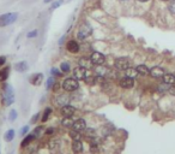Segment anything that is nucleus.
Masks as SVG:
<instances>
[{
  "label": "nucleus",
  "mask_w": 175,
  "mask_h": 154,
  "mask_svg": "<svg viewBox=\"0 0 175 154\" xmlns=\"http://www.w3.org/2000/svg\"><path fill=\"white\" fill-rule=\"evenodd\" d=\"M34 139H35V136H34V134L33 135H28V136H25V139L22 141V147H26L29 143L33 141Z\"/></svg>",
  "instance_id": "22"
},
{
  "label": "nucleus",
  "mask_w": 175,
  "mask_h": 154,
  "mask_svg": "<svg viewBox=\"0 0 175 154\" xmlns=\"http://www.w3.org/2000/svg\"><path fill=\"white\" fill-rule=\"evenodd\" d=\"M168 9H169V11L172 12L173 15H175V0H174V1H170V2H169Z\"/></svg>",
  "instance_id": "30"
},
{
  "label": "nucleus",
  "mask_w": 175,
  "mask_h": 154,
  "mask_svg": "<svg viewBox=\"0 0 175 154\" xmlns=\"http://www.w3.org/2000/svg\"><path fill=\"white\" fill-rule=\"evenodd\" d=\"M168 92H169V93H170L172 95H174V96H175V87H170Z\"/></svg>",
  "instance_id": "36"
},
{
  "label": "nucleus",
  "mask_w": 175,
  "mask_h": 154,
  "mask_svg": "<svg viewBox=\"0 0 175 154\" xmlns=\"http://www.w3.org/2000/svg\"><path fill=\"white\" fill-rule=\"evenodd\" d=\"M6 62V58L5 57H0V65H4Z\"/></svg>",
  "instance_id": "35"
},
{
  "label": "nucleus",
  "mask_w": 175,
  "mask_h": 154,
  "mask_svg": "<svg viewBox=\"0 0 175 154\" xmlns=\"http://www.w3.org/2000/svg\"><path fill=\"white\" fill-rule=\"evenodd\" d=\"M28 130H29V125H26V126H24L22 130H21V134L22 135H25L26 132H28Z\"/></svg>",
  "instance_id": "34"
},
{
  "label": "nucleus",
  "mask_w": 175,
  "mask_h": 154,
  "mask_svg": "<svg viewBox=\"0 0 175 154\" xmlns=\"http://www.w3.org/2000/svg\"><path fill=\"white\" fill-rule=\"evenodd\" d=\"M121 1H127V0H121Z\"/></svg>",
  "instance_id": "41"
},
{
  "label": "nucleus",
  "mask_w": 175,
  "mask_h": 154,
  "mask_svg": "<svg viewBox=\"0 0 175 154\" xmlns=\"http://www.w3.org/2000/svg\"><path fill=\"white\" fill-rule=\"evenodd\" d=\"M115 67L118 70H120V71H125L128 67H131V62H130L128 58H124V57L122 58H118L115 60Z\"/></svg>",
  "instance_id": "5"
},
{
  "label": "nucleus",
  "mask_w": 175,
  "mask_h": 154,
  "mask_svg": "<svg viewBox=\"0 0 175 154\" xmlns=\"http://www.w3.org/2000/svg\"><path fill=\"white\" fill-rule=\"evenodd\" d=\"M78 64L79 66H82V67H85L88 70H90L91 67H92V62H91V59L90 58H85V57H82L80 59H79V62H78Z\"/></svg>",
  "instance_id": "12"
},
{
  "label": "nucleus",
  "mask_w": 175,
  "mask_h": 154,
  "mask_svg": "<svg viewBox=\"0 0 175 154\" xmlns=\"http://www.w3.org/2000/svg\"><path fill=\"white\" fill-rule=\"evenodd\" d=\"M121 88L124 89H131L133 86H134V78H131V77L126 76V77H122L119 82Z\"/></svg>",
  "instance_id": "8"
},
{
  "label": "nucleus",
  "mask_w": 175,
  "mask_h": 154,
  "mask_svg": "<svg viewBox=\"0 0 175 154\" xmlns=\"http://www.w3.org/2000/svg\"><path fill=\"white\" fill-rule=\"evenodd\" d=\"M10 72V67H4L2 70H0V81H5L9 77Z\"/></svg>",
  "instance_id": "20"
},
{
  "label": "nucleus",
  "mask_w": 175,
  "mask_h": 154,
  "mask_svg": "<svg viewBox=\"0 0 175 154\" xmlns=\"http://www.w3.org/2000/svg\"><path fill=\"white\" fill-rule=\"evenodd\" d=\"M51 1H52V0H44V2H46V4H48V2H51Z\"/></svg>",
  "instance_id": "39"
},
{
  "label": "nucleus",
  "mask_w": 175,
  "mask_h": 154,
  "mask_svg": "<svg viewBox=\"0 0 175 154\" xmlns=\"http://www.w3.org/2000/svg\"><path fill=\"white\" fill-rule=\"evenodd\" d=\"M18 18V13L14 12H9V13H4L0 16V27H6L10 25L12 23H14Z\"/></svg>",
  "instance_id": "1"
},
{
  "label": "nucleus",
  "mask_w": 175,
  "mask_h": 154,
  "mask_svg": "<svg viewBox=\"0 0 175 154\" xmlns=\"http://www.w3.org/2000/svg\"><path fill=\"white\" fill-rule=\"evenodd\" d=\"M39 116H40L39 113H37V114H35V117H34V118H33V121H31V123H35V122L37 121V118H39Z\"/></svg>",
  "instance_id": "37"
},
{
  "label": "nucleus",
  "mask_w": 175,
  "mask_h": 154,
  "mask_svg": "<svg viewBox=\"0 0 175 154\" xmlns=\"http://www.w3.org/2000/svg\"><path fill=\"white\" fill-rule=\"evenodd\" d=\"M78 87H79V83L77 78H66L63 82V88L66 92H75L78 89Z\"/></svg>",
  "instance_id": "4"
},
{
  "label": "nucleus",
  "mask_w": 175,
  "mask_h": 154,
  "mask_svg": "<svg viewBox=\"0 0 175 154\" xmlns=\"http://www.w3.org/2000/svg\"><path fill=\"white\" fill-rule=\"evenodd\" d=\"M53 131H54L53 129H49V130H47V131H46V134L48 135V134H52V132H53Z\"/></svg>",
  "instance_id": "38"
},
{
  "label": "nucleus",
  "mask_w": 175,
  "mask_h": 154,
  "mask_svg": "<svg viewBox=\"0 0 175 154\" xmlns=\"http://www.w3.org/2000/svg\"><path fill=\"white\" fill-rule=\"evenodd\" d=\"M31 154H37V153H31Z\"/></svg>",
  "instance_id": "43"
},
{
  "label": "nucleus",
  "mask_w": 175,
  "mask_h": 154,
  "mask_svg": "<svg viewBox=\"0 0 175 154\" xmlns=\"http://www.w3.org/2000/svg\"><path fill=\"white\" fill-rule=\"evenodd\" d=\"M125 74H126V76L134 78V77L138 75V71H137V69H134V67H128L127 70H125Z\"/></svg>",
  "instance_id": "19"
},
{
  "label": "nucleus",
  "mask_w": 175,
  "mask_h": 154,
  "mask_svg": "<svg viewBox=\"0 0 175 154\" xmlns=\"http://www.w3.org/2000/svg\"><path fill=\"white\" fill-rule=\"evenodd\" d=\"M90 59L94 65H103L106 62V57L102 54L101 52H94L92 54L90 55Z\"/></svg>",
  "instance_id": "6"
},
{
  "label": "nucleus",
  "mask_w": 175,
  "mask_h": 154,
  "mask_svg": "<svg viewBox=\"0 0 175 154\" xmlns=\"http://www.w3.org/2000/svg\"><path fill=\"white\" fill-rule=\"evenodd\" d=\"M138 1H140V2H145V1H149V0H138Z\"/></svg>",
  "instance_id": "40"
},
{
  "label": "nucleus",
  "mask_w": 175,
  "mask_h": 154,
  "mask_svg": "<svg viewBox=\"0 0 175 154\" xmlns=\"http://www.w3.org/2000/svg\"><path fill=\"white\" fill-rule=\"evenodd\" d=\"M72 151L75 153H80L83 151V144L80 142V140H75L72 142Z\"/></svg>",
  "instance_id": "16"
},
{
  "label": "nucleus",
  "mask_w": 175,
  "mask_h": 154,
  "mask_svg": "<svg viewBox=\"0 0 175 154\" xmlns=\"http://www.w3.org/2000/svg\"><path fill=\"white\" fill-rule=\"evenodd\" d=\"M162 78H163V83H165V84H169V86L175 84V75H173V74H164Z\"/></svg>",
  "instance_id": "14"
},
{
  "label": "nucleus",
  "mask_w": 175,
  "mask_h": 154,
  "mask_svg": "<svg viewBox=\"0 0 175 154\" xmlns=\"http://www.w3.org/2000/svg\"><path fill=\"white\" fill-rule=\"evenodd\" d=\"M52 113V110L51 109H47V110L44 111V114H43V117H42V122H47V119L49 118V114Z\"/></svg>",
  "instance_id": "27"
},
{
  "label": "nucleus",
  "mask_w": 175,
  "mask_h": 154,
  "mask_svg": "<svg viewBox=\"0 0 175 154\" xmlns=\"http://www.w3.org/2000/svg\"><path fill=\"white\" fill-rule=\"evenodd\" d=\"M54 84V77H49L47 81V89H51Z\"/></svg>",
  "instance_id": "29"
},
{
  "label": "nucleus",
  "mask_w": 175,
  "mask_h": 154,
  "mask_svg": "<svg viewBox=\"0 0 175 154\" xmlns=\"http://www.w3.org/2000/svg\"><path fill=\"white\" fill-rule=\"evenodd\" d=\"M60 70H61V72H64V74H67V72H70V70H71V66L68 63H61V65H60Z\"/></svg>",
  "instance_id": "23"
},
{
  "label": "nucleus",
  "mask_w": 175,
  "mask_h": 154,
  "mask_svg": "<svg viewBox=\"0 0 175 154\" xmlns=\"http://www.w3.org/2000/svg\"><path fill=\"white\" fill-rule=\"evenodd\" d=\"M42 79H43V75L42 74H35L30 78V82H31V84H34V86H39V84H41Z\"/></svg>",
  "instance_id": "15"
},
{
  "label": "nucleus",
  "mask_w": 175,
  "mask_h": 154,
  "mask_svg": "<svg viewBox=\"0 0 175 154\" xmlns=\"http://www.w3.org/2000/svg\"><path fill=\"white\" fill-rule=\"evenodd\" d=\"M76 112V109L73 107V106H71V105H64L63 107H61V114L64 116V117H71L73 113Z\"/></svg>",
  "instance_id": "11"
},
{
  "label": "nucleus",
  "mask_w": 175,
  "mask_h": 154,
  "mask_svg": "<svg viewBox=\"0 0 175 154\" xmlns=\"http://www.w3.org/2000/svg\"><path fill=\"white\" fill-rule=\"evenodd\" d=\"M73 123H75V122L71 119V117H65V118L63 119V122H61V124H63L64 126H66V128L73 126Z\"/></svg>",
  "instance_id": "21"
},
{
  "label": "nucleus",
  "mask_w": 175,
  "mask_h": 154,
  "mask_svg": "<svg viewBox=\"0 0 175 154\" xmlns=\"http://www.w3.org/2000/svg\"><path fill=\"white\" fill-rule=\"evenodd\" d=\"M137 71H138V75H142V76H146V75H149L150 74V70H149V67L146 65H138L137 67Z\"/></svg>",
  "instance_id": "17"
},
{
  "label": "nucleus",
  "mask_w": 175,
  "mask_h": 154,
  "mask_svg": "<svg viewBox=\"0 0 175 154\" xmlns=\"http://www.w3.org/2000/svg\"><path fill=\"white\" fill-rule=\"evenodd\" d=\"M14 69L18 71V72H25L28 70V63L26 62H19L14 65Z\"/></svg>",
  "instance_id": "18"
},
{
  "label": "nucleus",
  "mask_w": 175,
  "mask_h": 154,
  "mask_svg": "<svg viewBox=\"0 0 175 154\" xmlns=\"http://www.w3.org/2000/svg\"><path fill=\"white\" fill-rule=\"evenodd\" d=\"M163 1H169V0H163Z\"/></svg>",
  "instance_id": "42"
},
{
  "label": "nucleus",
  "mask_w": 175,
  "mask_h": 154,
  "mask_svg": "<svg viewBox=\"0 0 175 154\" xmlns=\"http://www.w3.org/2000/svg\"><path fill=\"white\" fill-rule=\"evenodd\" d=\"M66 48L70 53H78L79 49H80V46L77 42L76 40H70L67 44H66Z\"/></svg>",
  "instance_id": "9"
},
{
  "label": "nucleus",
  "mask_w": 175,
  "mask_h": 154,
  "mask_svg": "<svg viewBox=\"0 0 175 154\" xmlns=\"http://www.w3.org/2000/svg\"><path fill=\"white\" fill-rule=\"evenodd\" d=\"M70 136H71V139L75 141V140H80V137H82V135L79 134V131H77V130H71L70 131Z\"/></svg>",
  "instance_id": "24"
},
{
  "label": "nucleus",
  "mask_w": 175,
  "mask_h": 154,
  "mask_svg": "<svg viewBox=\"0 0 175 154\" xmlns=\"http://www.w3.org/2000/svg\"><path fill=\"white\" fill-rule=\"evenodd\" d=\"M16 118H17V112L14 110H12L11 112H10V121L11 122L16 121Z\"/></svg>",
  "instance_id": "31"
},
{
  "label": "nucleus",
  "mask_w": 175,
  "mask_h": 154,
  "mask_svg": "<svg viewBox=\"0 0 175 154\" xmlns=\"http://www.w3.org/2000/svg\"><path fill=\"white\" fill-rule=\"evenodd\" d=\"M13 101H14L13 89H12L11 86H5V89H4V98H2V104H4L5 106H10Z\"/></svg>",
  "instance_id": "3"
},
{
  "label": "nucleus",
  "mask_w": 175,
  "mask_h": 154,
  "mask_svg": "<svg viewBox=\"0 0 175 154\" xmlns=\"http://www.w3.org/2000/svg\"><path fill=\"white\" fill-rule=\"evenodd\" d=\"M92 33V28H91V25L89 24V23H83L82 25H80V28L78 29V33H77V37L79 39V40H85L87 37H89L90 35Z\"/></svg>",
  "instance_id": "2"
},
{
  "label": "nucleus",
  "mask_w": 175,
  "mask_h": 154,
  "mask_svg": "<svg viewBox=\"0 0 175 154\" xmlns=\"http://www.w3.org/2000/svg\"><path fill=\"white\" fill-rule=\"evenodd\" d=\"M63 1H64V0H55L54 2L52 4V6H51V10H55V9H58L59 6H61Z\"/></svg>",
  "instance_id": "26"
},
{
  "label": "nucleus",
  "mask_w": 175,
  "mask_h": 154,
  "mask_svg": "<svg viewBox=\"0 0 175 154\" xmlns=\"http://www.w3.org/2000/svg\"><path fill=\"white\" fill-rule=\"evenodd\" d=\"M52 74H53L54 76H60V75H61V72H60L58 69H52Z\"/></svg>",
  "instance_id": "33"
},
{
  "label": "nucleus",
  "mask_w": 175,
  "mask_h": 154,
  "mask_svg": "<svg viewBox=\"0 0 175 154\" xmlns=\"http://www.w3.org/2000/svg\"><path fill=\"white\" fill-rule=\"evenodd\" d=\"M67 1H70V0H67Z\"/></svg>",
  "instance_id": "44"
},
{
  "label": "nucleus",
  "mask_w": 175,
  "mask_h": 154,
  "mask_svg": "<svg viewBox=\"0 0 175 154\" xmlns=\"http://www.w3.org/2000/svg\"><path fill=\"white\" fill-rule=\"evenodd\" d=\"M37 34H39L37 30H33V32L28 33V37H29V39H31V37H36V36H37Z\"/></svg>",
  "instance_id": "32"
},
{
  "label": "nucleus",
  "mask_w": 175,
  "mask_h": 154,
  "mask_svg": "<svg viewBox=\"0 0 175 154\" xmlns=\"http://www.w3.org/2000/svg\"><path fill=\"white\" fill-rule=\"evenodd\" d=\"M13 137H14V131L13 130H9V131H6V134H5V141H7V142H10V141H12L13 140Z\"/></svg>",
  "instance_id": "25"
},
{
  "label": "nucleus",
  "mask_w": 175,
  "mask_h": 154,
  "mask_svg": "<svg viewBox=\"0 0 175 154\" xmlns=\"http://www.w3.org/2000/svg\"><path fill=\"white\" fill-rule=\"evenodd\" d=\"M42 131H43V128H42V126H39V128H36V129H35V131H34V136H35V137H37V136H41Z\"/></svg>",
  "instance_id": "28"
},
{
  "label": "nucleus",
  "mask_w": 175,
  "mask_h": 154,
  "mask_svg": "<svg viewBox=\"0 0 175 154\" xmlns=\"http://www.w3.org/2000/svg\"><path fill=\"white\" fill-rule=\"evenodd\" d=\"M164 70L161 67V66H153V69H150V76L153 77V78H162L164 76Z\"/></svg>",
  "instance_id": "10"
},
{
  "label": "nucleus",
  "mask_w": 175,
  "mask_h": 154,
  "mask_svg": "<svg viewBox=\"0 0 175 154\" xmlns=\"http://www.w3.org/2000/svg\"><path fill=\"white\" fill-rule=\"evenodd\" d=\"M75 130L77 131H82V130H85L87 128V123L84 119H77L75 123H73V126H72Z\"/></svg>",
  "instance_id": "13"
},
{
  "label": "nucleus",
  "mask_w": 175,
  "mask_h": 154,
  "mask_svg": "<svg viewBox=\"0 0 175 154\" xmlns=\"http://www.w3.org/2000/svg\"><path fill=\"white\" fill-rule=\"evenodd\" d=\"M73 75L76 77L77 79H85L88 77V69L85 67H82V66H78V67H75L73 70Z\"/></svg>",
  "instance_id": "7"
}]
</instances>
